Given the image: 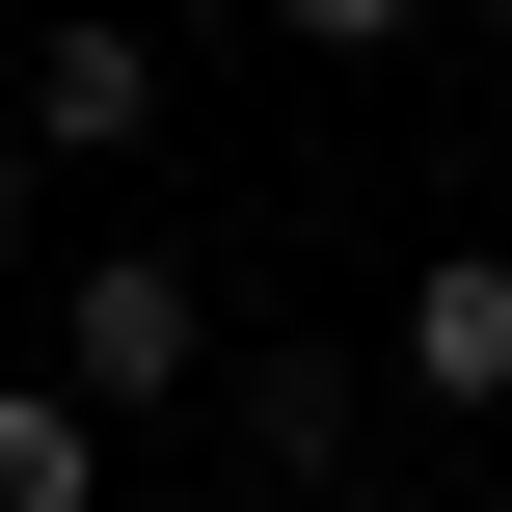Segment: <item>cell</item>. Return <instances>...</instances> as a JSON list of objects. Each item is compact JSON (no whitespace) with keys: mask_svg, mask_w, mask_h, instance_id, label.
I'll return each instance as SVG.
<instances>
[{"mask_svg":"<svg viewBox=\"0 0 512 512\" xmlns=\"http://www.w3.org/2000/svg\"><path fill=\"white\" fill-rule=\"evenodd\" d=\"M189 378H216V297H189L162 243H81V270H54V405L135 432V405H189Z\"/></svg>","mask_w":512,"mask_h":512,"instance_id":"6da1fadb","label":"cell"},{"mask_svg":"<svg viewBox=\"0 0 512 512\" xmlns=\"http://www.w3.org/2000/svg\"><path fill=\"white\" fill-rule=\"evenodd\" d=\"M0 135H27V162H135V135H162V27H108V0L27 27V108H0Z\"/></svg>","mask_w":512,"mask_h":512,"instance_id":"7a4b0ae2","label":"cell"},{"mask_svg":"<svg viewBox=\"0 0 512 512\" xmlns=\"http://www.w3.org/2000/svg\"><path fill=\"white\" fill-rule=\"evenodd\" d=\"M378 351H405V405H459V432H486V405H512V243H432Z\"/></svg>","mask_w":512,"mask_h":512,"instance_id":"3957f363","label":"cell"},{"mask_svg":"<svg viewBox=\"0 0 512 512\" xmlns=\"http://www.w3.org/2000/svg\"><path fill=\"white\" fill-rule=\"evenodd\" d=\"M243 459L324 486V459H351V351H243Z\"/></svg>","mask_w":512,"mask_h":512,"instance_id":"277c9868","label":"cell"},{"mask_svg":"<svg viewBox=\"0 0 512 512\" xmlns=\"http://www.w3.org/2000/svg\"><path fill=\"white\" fill-rule=\"evenodd\" d=\"M0 512H108V432H81L54 378H0Z\"/></svg>","mask_w":512,"mask_h":512,"instance_id":"5b68a950","label":"cell"},{"mask_svg":"<svg viewBox=\"0 0 512 512\" xmlns=\"http://www.w3.org/2000/svg\"><path fill=\"white\" fill-rule=\"evenodd\" d=\"M270 27H297V54H405L432 0H270Z\"/></svg>","mask_w":512,"mask_h":512,"instance_id":"8992f818","label":"cell"},{"mask_svg":"<svg viewBox=\"0 0 512 512\" xmlns=\"http://www.w3.org/2000/svg\"><path fill=\"white\" fill-rule=\"evenodd\" d=\"M27 216H54V162H27V135H0V270H27Z\"/></svg>","mask_w":512,"mask_h":512,"instance_id":"52a82bcc","label":"cell"}]
</instances>
